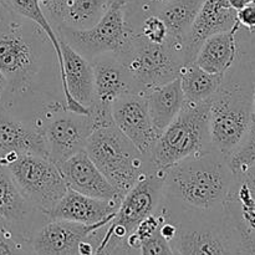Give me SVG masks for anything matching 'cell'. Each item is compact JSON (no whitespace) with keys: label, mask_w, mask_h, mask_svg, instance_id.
<instances>
[{"label":"cell","mask_w":255,"mask_h":255,"mask_svg":"<svg viewBox=\"0 0 255 255\" xmlns=\"http://www.w3.org/2000/svg\"><path fill=\"white\" fill-rule=\"evenodd\" d=\"M0 105L26 121L65 105L47 85L61 84L56 52L44 30L0 1Z\"/></svg>","instance_id":"cell-1"},{"label":"cell","mask_w":255,"mask_h":255,"mask_svg":"<svg viewBox=\"0 0 255 255\" xmlns=\"http://www.w3.org/2000/svg\"><path fill=\"white\" fill-rule=\"evenodd\" d=\"M236 179L227 157L211 147L166 169L162 202L183 211H219L226 207Z\"/></svg>","instance_id":"cell-2"},{"label":"cell","mask_w":255,"mask_h":255,"mask_svg":"<svg viewBox=\"0 0 255 255\" xmlns=\"http://www.w3.org/2000/svg\"><path fill=\"white\" fill-rule=\"evenodd\" d=\"M208 102L212 147L228 158L253 121V64L243 49Z\"/></svg>","instance_id":"cell-3"},{"label":"cell","mask_w":255,"mask_h":255,"mask_svg":"<svg viewBox=\"0 0 255 255\" xmlns=\"http://www.w3.org/2000/svg\"><path fill=\"white\" fill-rule=\"evenodd\" d=\"M159 209L176 224L171 241L176 255H242V233L233 214L224 207L212 212L183 211L166 206Z\"/></svg>","instance_id":"cell-4"},{"label":"cell","mask_w":255,"mask_h":255,"mask_svg":"<svg viewBox=\"0 0 255 255\" xmlns=\"http://www.w3.org/2000/svg\"><path fill=\"white\" fill-rule=\"evenodd\" d=\"M211 147L209 102L186 101L176 119L159 134L147 161L151 171L167 169Z\"/></svg>","instance_id":"cell-5"},{"label":"cell","mask_w":255,"mask_h":255,"mask_svg":"<svg viewBox=\"0 0 255 255\" xmlns=\"http://www.w3.org/2000/svg\"><path fill=\"white\" fill-rule=\"evenodd\" d=\"M85 151L122 196L151 171L146 157L115 124L95 129L87 139Z\"/></svg>","instance_id":"cell-6"},{"label":"cell","mask_w":255,"mask_h":255,"mask_svg":"<svg viewBox=\"0 0 255 255\" xmlns=\"http://www.w3.org/2000/svg\"><path fill=\"white\" fill-rule=\"evenodd\" d=\"M117 56L141 91L178 79L186 66L183 42L169 36L162 44H153L134 32L128 45Z\"/></svg>","instance_id":"cell-7"},{"label":"cell","mask_w":255,"mask_h":255,"mask_svg":"<svg viewBox=\"0 0 255 255\" xmlns=\"http://www.w3.org/2000/svg\"><path fill=\"white\" fill-rule=\"evenodd\" d=\"M6 168L22 196L47 217L69 189L59 167L46 157L21 154Z\"/></svg>","instance_id":"cell-8"},{"label":"cell","mask_w":255,"mask_h":255,"mask_svg":"<svg viewBox=\"0 0 255 255\" xmlns=\"http://www.w3.org/2000/svg\"><path fill=\"white\" fill-rule=\"evenodd\" d=\"M124 5L122 1L112 2L102 19L90 29L76 30L57 26L54 30L60 39L89 61L109 52L119 55L134 34L126 21Z\"/></svg>","instance_id":"cell-9"},{"label":"cell","mask_w":255,"mask_h":255,"mask_svg":"<svg viewBox=\"0 0 255 255\" xmlns=\"http://www.w3.org/2000/svg\"><path fill=\"white\" fill-rule=\"evenodd\" d=\"M94 70L95 99L89 115L95 129L114 125L112 106L121 97L141 91L132 75L116 54L99 55L91 60Z\"/></svg>","instance_id":"cell-10"},{"label":"cell","mask_w":255,"mask_h":255,"mask_svg":"<svg viewBox=\"0 0 255 255\" xmlns=\"http://www.w3.org/2000/svg\"><path fill=\"white\" fill-rule=\"evenodd\" d=\"M36 122L44 132L47 158L57 167L85 149L95 125L90 115H80L60 106L45 111Z\"/></svg>","instance_id":"cell-11"},{"label":"cell","mask_w":255,"mask_h":255,"mask_svg":"<svg viewBox=\"0 0 255 255\" xmlns=\"http://www.w3.org/2000/svg\"><path fill=\"white\" fill-rule=\"evenodd\" d=\"M166 169L147 172L127 192L111 221L114 237L122 242L136 227L151 214L156 213L163 198Z\"/></svg>","instance_id":"cell-12"},{"label":"cell","mask_w":255,"mask_h":255,"mask_svg":"<svg viewBox=\"0 0 255 255\" xmlns=\"http://www.w3.org/2000/svg\"><path fill=\"white\" fill-rule=\"evenodd\" d=\"M50 221L20 192L6 166L0 163V227L30 241L32 234Z\"/></svg>","instance_id":"cell-13"},{"label":"cell","mask_w":255,"mask_h":255,"mask_svg":"<svg viewBox=\"0 0 255 255\" xmlns=\"http://www.w3.org/2000/svg\"><path fill=\"white\" fill-rule=\"evenodd\" d=\"M111 221L81 224L62 219H50L32 234L30 246L35 255H79L80 244Z\"/></svg>","instance_id":"cell-14"},{"label":"cell","mask_w":255,"mask_h":255,"mask_svg":"<svg viewBox=\"0 0 255 255\" xmlns=\"http://www.w3.org/2000/svg\"><path fill=\"white\" fill-rule=\"evenodd\" d=\"M114 124L144 157H148L159 137L153 127L144 92L129 94L112 106Z\"/></svg>","instance_id":"cell-15"},{"label":"cell","mask_w":255,"mask_h":255,"mask_svg":"<svg viewBox=\"0 0 255 255\" xmlns=\"http://www.w3.org/2000/svg\"><path fill=\"white\" fill-rule=\"evenodd\" d=\"M62 56L61 86L66 110L80 115H89V107L95 99L94 70L89 60L75 51L60 39Z\"/></svg>","instance_id":"cell-16"},{"label":"cell","mask_w":255,"mask_h":255,"mask_svg":"<svg viewBox=\"0 0 255 255\" xmlns=\"http://www.w3.org/2000/svg\"><path fill=\"white\" fill-rule=\"evenodd\" d=\"M21 154L47 158L42 128L36 122L20 119L0 105V163L6 166Z\"/></svg>","instance_id":"cell-17"},{"label":"cell","mask_w":255,"mask_h":255,"mask_svg":"<svg viewBox=\"0 0 255 255\" xmlns=\"http://www.w3.org/2000/svg\"><path fill=\"white\" fill-rule=\"evenodd\" d=\"M237 24V11L227 0H206L183 40L186 65L194 62L199 47L208 37L231 31Z\"/></svg>","instance_id":"cell-18"},{"label":"cell","mask_w":255,"mask_h":255,"mask_svg":"<svg viewBox=\"0 0 255 255\" xmlns=\"http://www.w3.org/2000/svg\"><path fill=\"white\" fill-rule=\"evenodd\" d=\"M59 169L70 189L105 201L121 202L124 198L97 168L85 149L62 162Z\"/></svg>","instance_id":"cell-19"},{"label":"cell","mask_w":255,"mask_h":255,"mask_svg":"<svg viewBox=\"0 0 255 255\" xmlns=\"http://www.w3.org/2000/svg\"><path fill=\"white\" fill-rule=\"evenodd\" d=\"M120 203V201L92 198L69 188L61 201L49 213V219H62L81 224H96L114 219Z\"/></svg>","instance_id":"cell-20"},{"label":"cell","mask_w":255,"mask_h":255,"mask_svg":"<svg viewBox=\"0 0 255 255\" xmlns=\"http://www.w3.org/2000/svg\"><path fill=\"white\" fill-rule=\"evenodd\" d=\"M241 29V25L237 24L231 31L219 32L208 37L199 47L194 62L209 74H226L241 52L242 46L238 37Z\"/></svg>","instance_id":"cell-21"},{"label":"cell","mask_w":255,"mask_h":255,"mask_svg":"<svg viewBox=\"0 0 255 255\" xmlns=\"http://www.w3.org/2000/svg\"><path fill=\"white\" fill-rule=\"evenodd\" d=\"M149 117L158 134L167 128L183 107L184 95L178 79L144 91Z\"/></svg>","instance_id":"cell-22"},{"label":"cell","mask_w":255,"mask_h":255,"mask_svg":"<svg viewBox=\"0 0 255 255\" xmlns=\"http://www.w3.org/2000/svg\"><path fill=\"white\" fill-rule=\"evenodd\" d=\"M206 0H169L156 15L166 24L168 36L183 42Z\"/></svg>","instance_id":"cell-23"},{"label":"cell","mask_w":255,"mask_h":255,"mask_svg":"<svg viewBox=\"0 0 255 255\" xmlns=\"http://www.w3.org/2000/svg\"><path fill=\"white\" fill-rule=\"evenodd\" d=\"M223 76L204 71L196 62L186 65L179 75L184 100L192 104L208 101L221 86Z\"/></svg>","instance_id":"cell-24"},{"label":"cell","mask_w":255,"mask_h":255,"mask_svg":"<svg viewBox=\"0 0 255 255\" xmlns=\"http://www.w3.org/2000/svg\"><path fill=\"white\" fill-rule=\"evenodd\" d=\"M110 6V0H71L60 14L55 27L66 26L76 30L90 29L102 19Z\"/></svg>","instance_id":"cell-25"},{"label":"cell","mask_w":255,"mask_h":255,"mask_svg":"<svg viewBox=\"0 0 255 255\" xmlns=\"http://www.w3.org/2000/svg\"><path fill=\"white\" fill-rule=\"evenodd\" d=\"M0 1H1L7 9L14 11L15 14L20 15V16L25 17V19L31 20V21H34L35 24H37L42 30H44L45 34L47 35V37H49L50 41H51L52 46H54L55 52H56L57 62H59L60 80H61L64 65H62L61 50H60V40L57 34L55 32L54 27L50 24L49 19H47V16L45 15L44 10L40 6L39 0H0Z\"/></svg>","instance_id":"cell-26"},{"label":"cell","mask_w":255,"mask_h":255,"mask_svg":"<svg viewBox=\"0 0 255 255\" xmlns=\"http://www.w3.org/2000/svg\"><path fill=\"white\" fill-rule=\"evenodd\" d=\"M228 164L236 178L243 176L255 164V119L239 146L228 156Z\"/></svg>","instance_id":"cell-27"},{"label":"cell","mask_w":255,"mask_h":255,"mask_svg":"<svg viewBox=\"0 0 255 255\" xmlns=\"http://www.w3.org/2000/svg\"><path fill=\"white\" fill-rule=\"evenodd\" d=\"M169 0H126L124 5L125 17L133 32L138 31L142 21L154 15Z\"/></svg>","instance_id":"cell-28"},{"label":"cell","mask_w":255,"mask_h":255,"mask_svg":"<svg viewBox=\"0 0 255 255\" xmlns=\"http://www.w3.org/2000/svg\"><path fill=\"white\" fill-rule=\"evenodd\" d=\"M0 255H35L30 241L14 236L0 227Z\"/></svg>","instance_id":"cell-29"},{"label":"cell","mask_w":255,"mask_h":255,"mask_svg":"<svg viewBox=\"0 0 255 255\" xmlns=\"http://www.w3.org/2000/svg\"><path fill=\"white\" fill-rule=\"evenodd\" d=\"M138 34L149 42L153 44H162L168 37V31H167L166 24L158 15H149L142 21L141 26L138 29Z\"/></svg>","instance_id":"cell-30"},{"label":"cell","mask_w":255,"mask_h":255,"mask_svg":"<svg viewBox=\"0 0 255 255\" xmlns=\"http://www.w3.org/2000/svg\"><path fill=\"white\" fill-rule=\"evenodd\" d=\"M138 251L139 255H176L171 243L161 236L159 229L142 242Z\"/></svg>","instance_id":"cell-31"},{"label":"cell","mask_w":255,"mask_h":255,"mask_svg":"<svg viewBox=\"0 0 255 255\" xmlns=\"http://www.w3.org/2000/svg\"><path fill=\"white\" fill-rule=\"evenodd\" d=\"M110 223H111V222H110ZM110 223L109 226H107L104 237H102L99 246H97L96 251H95V253L92 255H112L115 248H116L117 244H119L117 238L114 237V228H112V226Z\"/></svg>","instance_id":"cell-32"},{"label":"cell","mask_w":255,"mask_h":255,"mask_svg":"<svg viewBox=\"0 0 255 255\" xmlns=\"http://www.w3.org/2000/svg\"><path fill=\"white\" fill-rule=\"evenodd\" d=\"M237 21L246 31L253 34L255 30V4L248 5L237 11Z\"/></svg>","instance_id":"cell-33"},{"label":"cell","mask_w":255,"mask_h":255,"mask_svg":"<svg viewBox=\"0 0 255 255\" xmlns=\"http://www.w3.org/2000/svg\"><path fill=\"white\" fill-rule=\"evenodd\" d=\"M71 0H50V5L46 10H45V15L49 19L50 24L52 27H55V25L57 24V20H59L60 14L62 12V10L65 9L69 2Z\"/></svg>","instance_id":"cell-34"},{"label":"cell","mask_w":255,"mask_h":255,"mask_svg":"<svg viewBox=\"0 0 255 255\" xmlns=\"http://www.w3.org/2000/svg\"><path fill=\"white\" fill-rule=\"evenodd\" d=\"M239 227V224H238ZM242 233L241 243V254L242 255H255V233L247 231V229L239 227Z\"/></svg>","instance_id":"cell-35"},{"label":"cell","mask_w":255,"mask_h":255,"mask_svg":"<svg viewBox=\"0 0 255 255\" xmlns=\"http://www.w3.org/2000/svg\"><path fill=\"white\" fill-rule=\"evenodd\" d=\"M238 179H241V181L246 184L247 188L251 192L252 197L255 199V164L253 167H251L243 176L239 177Z\"/></svg>","instance_id":"cell-36"},{"label":"cell","mask_w":255,"mask_h":255,"mask_svg":"<svg viewBox=\"0 0 255 255\" xmlns=\"http://www.w3.org/2000/svg\"><path fill=\"white\" fill-rule=\"evenodd\" d=\"M112 255H139V251L138 249L128 248L125 243L119 242V244H117V247L115 248Z\"/></svg>","instance_id":"cell-37"},{"label":"cell","mask_w":255,"mask_h":255,"mask_svg":"<svg viewBox=\"0 0 255 255\" xmlns=\"http://www.w3.org/2000/svg\"><path fill=\"white\" fill-rule=\"evenodd\" d=\"M231 7H233L236 11L243 9V7L248 6V5L255 4V0H227Z\"/></svg>","instance_id":"cell-38"},{"label":"cell","mask_w":255,"mask_h":255,"mask_svg":"<svg viewBox=\"0 0 255 255\" xmlns=\"http://www.w3.org/2000/svg\"><path fill=\"white\" fill-rule=\"evenodd\" d=\"M253 117L255 119V67L253 66Z\"/></svg>","instance_id":"cell-39"},{"label":"cell","mask_w":255,"mask_h":255,"mask_svg":"<svg viewBox=\"0 0 255 255\" xmlns=\"http://www.w3.org/2000/svg\"><path fill=\"white\" fill-rule=\"evenodd\" d=\"M39 4H40V6L42 7V10H44V12H45V10L49 7L50 0H39Z\"/></svg>","instance_id":"cell-40"},{"label":"cell","mask_w":255,"mask_h":255,"mask_svg":"<svg viewBox=\"0 0 255 255\" xmlns=\"http://www.w3.org/2000/svg\"><path fill=\"white\" fill-rule=\"evenodd\" d=\"M4 86H5V81H4V79H2L1 74H0V92L2 91V89H4Z\"/></svg>","instance_id":"cell-41"},{"label":"cell","mask_w":255,"mask_h":255,"mask_svg":"<svg viewBox=\"0 0 255 255\" xmlns=\"http://www.w3.org/2000/svg\"><path fill=\"white\" fill-rule=\"evenodd\" d=\"M115 1H122V2H126V0H110V2H111V5H112V2H115Z\"/></svg>","instance_id":"cell-42"},{"label":"cell","mask_w":255,"mask_h":255,"mask_svg":"<svg viewBox=\"0 0 255 255\" xmlns=\"http://www.w3.org/2000/svg\"><path fill=\"white\" fill-rule=\"evenodd\" d=\"M0 100H1V92H0Z\"/></svg>","instance_id":"cell-43"},{"label":"cell","mask_w":255,"mask_h":255,"mask_svg":"<svg viewBox=\"0 0 255 255\" xmlns=\"http://www.w3.org/2000/svg\"><path fill=\"white\" fill-rule=\"evenodd\" d=\"M253 34H255V30H254V32H253Z\"/></svg>","instance_id":"cell-44"}]
</instances>
